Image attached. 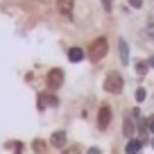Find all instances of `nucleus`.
Returning <instances> with one entry per match:
<instances>
[{
  "label": "nucleus",
  "instance_id": "obj_1",
  "mask_svg": "<svg viewBox=\"0 0 154 154\" xmlns=\"http://www.w3.org/2000/svg\"><path fill=\"white\" fill-rule=\"evenodd\" d=\"M122 86H125V79H122L120 72H116V70L106 72V77H104V91L106 93H111V95H120Z\"/></svg>",
  "mask_w": 154,
  "mask_h": 154
},
{
  "label": "nucleus",
  "instance_id": "obj_2",
  "mask_svg": "<svg viewBox=\"0 0 154 154\" xmlns=\"http://www.w3.org/2000/svg\"><path fill=\"white\" fill-rule=\"evenodd\" d=\"M106 52H109V43H106L104 36H97L95 41L88 45V59H91V61H100L102 57H106Z\"/></svg>",
  "mask_w": 154,
  "mask_h": 154
},
{
  "label": "nucleus",
  "instance_id": "obj_3",
  "mask_svg": "<svg viewBox=\"0 0 154 154\" xmlns=\"http://www.w3.org/2000/svg\"><path fill=\"white\" fill-rule=\"evenodd\" d=\"M111 120H113V111H111L109 104H102L100 111H97V129L100 131H106L111 125Z\"/></svg>",
  "mask_w": 154,
  "mask_h": 154
},
{
  "label": "nucleus",
  "instance_id": "obj_4",
  "mask_svg": "<svg viewBox=\"0 0 154 154\" xmlns=\"http://www.w3.org/2000/svg\"><path fill=\"white\" fill-rule=\"evenodd\" d=\"M45 84H48L50 91L61 88V84H63V70H61V68H52V70L48 72V77H45Z\"/></svg>",
  "mask_w": 154,
  "mask_h": 154
},
{
  "label": "nucleus",
  "instance_id": "obj_5",
  "mask_svg": "<svg viewBox=\"0 0 154 154\" xmlns=\"http://www.w3.org/2000/svg\"><path fill=\"white\" fill-rule=\"evenodd\" d=\"M66 140H68L66 131H54V134L50 136V145H52V147H66Z\"/></svg>",
  "mask_w": 154,
  "mask_h": 154
},
{
  "label": "nucleus",
  "instance_id": "obj_6",
  "mask_svg": "<svg viewBox=\"0 0 154 154\" xmlns=\"http://www.w3.org/2000/svg\"><path fill=\"white\" fill-rule=\"evenodd\" d=\"M140 149H143V140H140V138H129L125 152H127V154H138Z\"/></svg>",
  "mask_w": 154,
  "mask_h": 154
},
{
  "label": "nucleus",
  "instance_id": "obj_7",
  "mask_svg": "<svg viewBox=\"0 0 154 154\" xmlns=\"http://www.w3.org/2000/svg\"><path fill=\"white\" fill-rule=\"evenodd\" d=\"M48 104H52V106H54V104H57V97H54V95H45V93H41V95H38V109L43 111Z\"/></svg>",
  "mask_w": 154,
  "mask_h": 154
},
{
  "label": "nucleus",
  "instance_id": "obj_8",
  "mask_svg": "<svg viewBox=\"0 0 154 154\" xmlns=\"http://www.w3.org/2000/svg\"><path fill=\"white\" fill-rule=\"evenodd\" d=\"M32 149L36 154H45V149H48V143H45L43 138H36V140H32Z\"/></svg>",
  "mask_w": 154,
  "mask_h": 154
},
{
  "label": "nucleus",
  "instance_id": "obj_9",
  "mask_svg": "<svg viewBox=\"0 0 154 154\" xmlns=\"http://www.w3.org/2000/svg\"><path fill=\"white\" fill-rule=\"evenodd\" d=\"M68 59L77 63V61H82V59H84V52L79 48H70V50H68Z\"/></svg>",
  "mask_w": 154,
  "mask_h": 154
},
{
  "label": "nucleus",
  "instance_id": "obj_10",
  "mask_svg": "<svg viewBox=\"0 0 154 154\" xmlns=\"http://www.w3.org/2000/svg\"><path fill=\"white\" fill-rule=\"evenodd\" d=\"M59 11H61L63 16H70V11H72V2H68V0H59Z\"/></svg>",
  "mask_w": 154,
  "mask_h": 154
},
{
  "label": "nucleus",
  "instance_id": "obj_11",
  "mask_svg": "<svg viewBox=\"0 0 154 154\" xmlns=\"http://www.w3.org/2000/svg\"><path fill=\"white\" fill-rule=\"evenodd\" d=\"M122 134L125 136L134 134V122H131V118H125V122H122Z\"/></svg>",
  "mask_w": 154,
  "mask_h": 154
},
{
  "label": "nucleus",
  "instance_id": "obj_12",
  "mask_svg": "<svg viewBox=\"0 0 154 154\" xmlns=\"http://www.w3.org/2000/svg\"><path fill=\"white\" fill-rule=\"evenodd\" d=\"M120 61H122V63L129 61V48H127L125 41H120Z\"/></svg>",
  "mask_w": 154,
  "mask_h": 154
},
{
  "label": "nucleus",
  "instance_id": "obj_13",
  "mask_svg": "<svg viewBox=\"0 0 154 154\" xmlns=\"http://www.w3.org/2000/svg\"><path fill=\"white\" fill-rule=\"evenodd\" d=\"M147 68H149V61H143V59H140V61H136V72H138V75H145V72H147Z\"/></svg>",
  "mask_w": 154,
  "mask_h": 154
},
{
  "label": "nucleus",
  "instance_id": "obj_14",
  "mask_svg": "<svg viewBox=\"0 0 154 154\" xmlns=\"http://www.w3.org/2000/svg\"><path fill=\"white\" fill-rule=\"evenodd\" d=\"M63 154H82L79 145H70V147H63Z\"/></svg>",
  "mask_w": 154,
  "mask_h": 154
},
{
  "label": "nucleus",
  "instance_id": "obj_15",
  "mask_svg": "<svg viewBox=\"0 0 154 154\" xmlns=\"http://www.w3.org/2000/svg\"><path fill=\"white\" fill-rule=\"evenodd\" d=\"M145 97H147V93H145V88H136V100H138V102H143Z\"/></svg>",
  "mask_w": 154,
  "mask_h": 154
},
{
  "label": "nucleus",
  "instance_id": "obj_16",
  "mask_svg": "<svg viewBox=\"0 0 154 154\" xmlns=\"http://www.w3.org/2000/svg\"><path fill=\"white\" fill-rule=\"evenodd\" d=\"M147 127H149V131L154 134V116H149V118H147Z\"/></svg>",
  "mask_w": 154,
  "mask_h": 154
},
{
  "label": "nucleus",
  "instance_id": "obj_17",
  "mask_svg": "<svg viewBox=\"0 0 154 154\" xmlns=\"http://www.w3.org/2000/svg\"><path fill=\"white\" fill-rule=\"evenodd\" d=\"M86 154H102V149H100V147H88Z\"/></svg>",
  "mask_w": 154,
  "mask_h": 154
},
{
  "label": "nucleus",
  "instance_id": "obj_18",
  "mask_svg": "<svg viewBox=\"0 0 154 154\" xmlns=\"http://www.w3.org/2000/svg\"><path fill=\"white\" fill-rule=\"evenodd\" d=\"M129 2H131V7H140L143 5V0H129Z\"/></svg>",
  "mask_w": 154,
  "mask_h": 154
},
{
  "label": "nucleus",
  "instance_id": "obj_19",
  "mask_svg": "<svg viewBox=\"0 0 154 154\" xmlns=\"http://www.w3.org/2000/svg\"><path fill=\"white\" fill-rule=\"evenodd\" d=\"M102 2H104V7H106V9H111V0H102Z\"/></svg>",
  "mask_w": 154,
  "mask_h": 154
},
{
  "label": "nucleus",
  "instance_id": "obj_20",
  "mask_svg": "<svg viewBox=\"0 0 154 154\" xmlns=\"http://www.w3.org/2000/svg\"><path fill=\"white\" fill-rule=\"evenodd\" d=\"M149 68H154V57H152V59H149Z\"/></svg>",
  "mask_w": 154,
  "mask_h": 154
},
{
  "label": "nucleus",
  "instance_id": "obj_21",
  "mask_svg": "<svg viewBox=\"0 0 154 154\" xmlns=\"http://www.w3.org/2000/svg\"><path fill=\"white\" fill-rule=\"evenodd\" d=\"M152 147H154V140H152Z\"/></svg>",
  "mask_w": 154,
  "mask_h": 154
}]
</instances>
